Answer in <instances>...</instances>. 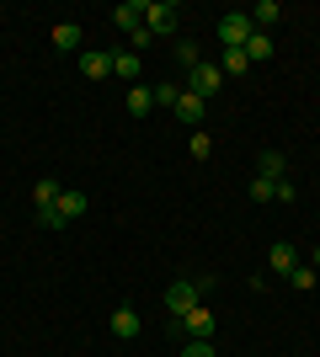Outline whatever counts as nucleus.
<instances>
[{
  "label": "nucleus",
  "instance_id": "nucleus-4",
  "mask_svg": "<svg viewBox=\"0 0 320 357\" xmlns=\"http://www.w3.org/2000/svg\"><path fill=\"white\" fill-rule=\"evenodd\" d=\"M219 86H224L219 64H198V70H187V91H192V96H203V102H208V96H213Z\"/></svg>",
  "mask_w": 320,
  "mask_h": 357
},
{
  "label": "nucleus",
  "instance_id": "nucleus-3",
  "mask_svg": "<svg viewBox=\"0 0 320 357\" xmlns=\"http://www.w3.org/2000/svg\"><path fill=\"white\" fill-rule=\"evenodd\" d=\"M192 304H203L198 283H192V278H176V283L166 288V314H187Z\"/></svg>",
  "mask_w": 320,
  "mask_h": 357
},
{
  "label": "nucleus",
  "instance_id": "nucleus-29",
  "mask_svg": "<svg viewBox=\"0 0 320 357\" xmlns=\"http://www.w3.org/2000/svg\"><path fill=\"white\" fill-rule=\"evenodd\" d=\"M315 272H320V245H315Z\"/></svg>",
  "mask_w": 320,
  "mask_h": 357
},
{
  "label": "nucleus",
  "instance_id": "nucleus-27",
  "mask_svg": "<svg viewBox=\"0 0 320 357\" xmlns=\"http://www.w3.org/2000/svg\"><path fill=\"white\" fill-rule=\"evenodd\" d=\"M38 224H43V229H64V219H59V208H38Z\"/></svg>",
  "mask_w": 320,
  "mask_h": 357
},
{
  "label": "nucleus",
  "instance_id": "nucleus-17",
  "mask_svg": "<svg viewBox=\"0 0 320 357\" xmlns=\"http://www.w3.org/2000/svg\"><path fill=\"white\" fill-rule=\"evenodd\" d=\"M59 192H64L59 181H54V176H43L38 187H32V203H38V208H54V203H59Z\"/></svg>",
  "mask_w": 320,
  "mask_h": 357
},
{
  "label": "nucleus",
  "instance_id": "nucleus-1",
  "mask_svg": "<svg viewBox=\"0 0 320 357\" xmlns=\"http://www.w3.org/2000/svg\"><path fill=\"white\" fill-rule=\"evenodd\" d=\"M144 27L155 38H171V32L182 27V6L176 0H144Z\"/></svg>",
  "mask_w": 320,
  "mask_h": 357
},
{
  "label": "nucleus",
  "instance_id": "nucleus-26",
  "mask_svg": "<svg viewBox=\"0 0 320 357\" xmlns=\"http://www.w3.org/2000/svg\"><path fill=\"white\" fill-rule=\"evenodd\" d=\"M182 357H219V352H213V342H187Z\"/></svg>",
  "mask_w": 320,
  "mask_h": 357
},
{
  "label": "nucleus",
  "instance_id": "nucleus-25",
  "mask_svg": "<svg viewBox=\"0 0 320 357\" xmlns=\"http://www.w3.org/2000/svg\"><path fill=\"white\" fill-rule=\"evenodd\" d=\"M294 197H299V187H294V181L283 176V181H277V187H273V203H294Z\"/></svg>",
  "mask_w": 320,
  "mask_h": 357
},
{
  "label": "nucleus",
  "instance_id": "nucleus-16",
  "mask_svg": "<svg viewBox=\"0 0 320 357\" xmlns=\"http://www.w3.org/2000/svg\"><path fill=\"white\" fill-rule=\"evenodd\" d=\"M245 70H251L245 48H224V54H219V75H224V80H229V75H245Z\"/></svg>",
  "mask_w": 320,
  "mask_h": 357
},
{
  "label": "nucleus",
  "instance_id": "nucleus-15",
  "mask_svg": "<svg viewBox=\"0 0 320 357\" xmlns=\"http://www.w3.org/2000/svg\"><path fill=\"white\" fill-rule=\"evenodd\" d=\"M112 75H123L128 86H139V75H144V64H139V54H112Z\"/></svg>",
  "mask_w": 320,
  "mask_h": 357
},
{
  "label": "nucleus",
  "instance_id": "nucleus-6",
  "mask_svg": "<svg viewBox=\"0 0 320 357\" xmlns=\"http://www.w3.org/2000/svg\"><path fill=\"white\" fill-rule=\"evenodd\" d=\"M203 107H208V102H203V96H192V91L182 86V96H176V107H171V112H176V118H182L187 128L198 134V128H203Z\"/></svg>",
  "mask_w": 320,
  "mask_h": 357
},
{
  "label": "nucleus",
  "instance_id": "nucleus-24",
  "mask_svg": "<svg viewBox=\"0 0 320 357\" xmlns=\"http://www.w3.org/2000/svg\"><path fill=\"white\" fill-rule=\"evenodd\" d=\"M273 187H277V181L257 176V181H251V197H257V203H273Z\"/></svg>",
  "mask_w": 320,
  "mask_h": 357
},
{
  "label": "nucleus",
  "instance_id": "nucleus-14",
  "mask_svg": "<svg viewBox=\"0 0 320 357\" xmlns=\"http://www.w3.org/2000/svg\"><path fill=\"white\" fill-rule=\"evenodd\" d=\"M123 102H128V112H134V118H150L155 91H150V86H128V96H123Z\"/></svg>",
  "mask_w": 320,
  "mask_h": 357
},
{
  "label": "nucleus",
  "instance_id": "nucleus-23",
  "mask_svg": "<svg viewBox=\"0 0 320 357\" xmlns=\"http://www.w3.org/2000/svg\"><path fill=\"white\" fill-rule=\"evenodd\" d=\"M176 59H182L187 70H198V64H203V59H198V43H187V38L176 43Z\"/></svg>",
  "mask_w": 320,
  "mask_h": 357
},
{
  "label": "nucleus",
  "instance_id": "nucleus-2",
  "mask_svg": "<svg viewBox=\"0 0 320 357\" xmlns=\"http://www.w3.org/2000/svg\"><path fill=\"white\" fill-rule=\"evenodd\" d=\"M251 32H257V27H251V11H224V16H219V43H224V48H245V43H251Z\"/></svg>",
  "mask_w": 320,
  "mask_h": 357
},
{
  "label": "nucleus",
  "instance_id": "nucleus-10",
  "mask_svg": "<svg viewBox=\"0 0 320 357\" xmlns=\"http://www.w3.org/2000/svg\"><path fill=\"white\" fill-rule=\"evenodd\" d=\"M80 75H86V80H107V75H112V54H102V48L80 54Z\"/></svg>",
  "mask_w": 320,
  "mask_h": 357
},
{
  "label": "nucleus",
  "instance_id": "nucleus-7",
  "mask_svg": "<svg viewBox=\"0 0 320 357\" xmlns=\"http://www.w3.org/2000/svg\"><path fill=\"white\" fill-rule=\"evenodd\" d=\"M107 326H112V336H118V342H134L139 331H144V320H139V314L128 310V304H118V310H112V320H107Z\"/></svg>",
  "mask_w": 320,
  "mask_h": 357
},
{
  "label": "nucleus",
  "instance_id": "nucleus-18",
  "mask_svg": "<svg viewBox=\"0 0 320 357\" xmlns=\"http://www.w3.org/2000/svg\"><path fill=\"white\" fill-rule=\"evenodd\" d=\"M245 59L257 64V59H273V38L267 32H251V43H245Z\"/></svg>",
  "mask_w": 320,
  "mask_h": 357
},
{
  "label": "nucleus",
  "instance_id": "nucleus-11",
  "mask_svg": "<svg viewBox=\"0 0 320 357\" xmlns=\"http://www.w3.org/2000/svg\"><path fill=\"white\" fill-rule=\"evenodd\" d=\"M257 176H267V181H283V176H289V160H283V149H261Z\"/></svg>",
  "mask_w": 320,
  "mask_h": 357
},
{
  "label": "nucleus",
  "instance_id": "nucleus-8",
  "mask_svg": "<svg viewBox=\"0 0 320 357\" xmlns=\"http://www.w3.org/2000/svg\"><path fill=\"white\" fill-rule=\"evenodd\" d=\"M112 27L139 32V27H144V0H123V6H112Z\"/></svg>",
  "mask_w": 320,
  "mask_h": 357
},
{
  "label": "nucleus",
  "instance_id": "nucleus-9",
  "mask_svg": "<svg viewBox=\"0 0 320 357\" xmlns=\"http://www.w3.org/2000/svg\"><path fill=\"white\" fill-rule=\"evenodd\" d=\"M54 208H59V219H64V224H75L80 213L91 208V203H86V192H75V187H64V192H59V203H54Z\"/></svg>",
  "mask_w": 320,
  "mask_h": 357
},
{
  "label": "nucleus",
  "instance_id": "nucleus-5",
  "mask_svg": "<svg viewBox=\"0 0 320 357\" xmlns=\"http://www.w3.org/2000/svg\"><path fill=\"white\" fill-rule=\"evenodd\" d=\"M182 331H187V342H213V314L203 310V304H192V310L182 314Z\"/></svg>",
  "mask_w": 320,
  "mask_h": 357
},
{
  "label": "nucleus",
  "instance_id": "nucleus-19",
  "mask_svg": "<svg viewBox=\"0 0 320 357\" xmlns=\"http://www.w3.org/2000/svg\"><path fill=\"white\" fill-rule=\"evenodd\" d=\"M289 283H294V288H299V294H310V288H315V283H320V272H315V267H305V261H299V267H294V272H289Z\"/></svg>",
  "mask_w": 320,
  "mask_h": 357
},
{
  "label": "nucleus",
  "instance_id": "nucleus-13",
  "mask_svg": "<svg viewBox=\"0 0 320 357\" xmlns=\"http://www.w3.org/2000/svg\"><path fill=\"white\" fill-rule=\"evenodd\" d=\"M267 261H273V272H283V278H289V272L299 267V251H294L289 240H277L273 251H267Z\"/></svg>",
  "mask_w": 320,
  "mask_h": 357
},
{
  "label": "nucleus",
  "instance_id": "nucleus-28",
  "mask_svg": "<svg viewBox=\"0 0 320 357\" xmlns=\"http://www.w3.org/2000/svg\"><path fill=\"white\" fill-rule=\"evenodd\" d=\"M128 38H134V54H144V48L155 43V32H150V27H139V32H128Z\"/></svg>",
  "mask_w": 320,
  "mask_h": 357
},
{
  "label": "nucleus",
  "instance_id": "nucleus-20",
  "mask_svg": "<svg viewBox=\"0 0 320 357\" xmlns=\"http://www.w3.org/2000/svg\"><path fill=\"white\" fill-rule=\"evenodd\" d=\"M187 155H192V160H208V155H213V144H208V134H203V128L187 139Z\"/></svg>",
  "mask_w": 320,
  "mask_h": 357
},
{
  "label": "nucleus",
  "instance_id": "nucleus-21",
  "mask_svg": "<svg viewBox=\"0 0 320 357\" xmlns=\"http://www.w3.org/2000/svg\"><path fill=\"white\" fill-rule=\"evenodd\" d=\"M54 48H80V27H70V22L54 27Z\"/></svg>",
  "mask_w": 320,
  "mask_h": 357
},
{
  "label": "nucleus",
  "instance_id": "nucleus-12",
  "mask_svg": "<svg viewBox=\"0 0 320 357\" xmlns=\"http://www.w3.org/2000/svg\"><path fill=\"white\" fill-rule=\"evenodd\" d=\"M277 22H283V6H277V0H257V11H251V27L267 32V27H277Z\"/></svg>",
  "mask_w": 320,
  "mask_h": 357
},
{
  "label": "nucleus",
  "instance_id": "nucleus-22",
  "mask_svg": "<svg viewBox=\"0 0 320 357\" xmlns=\"http://www.w3.org/2000/svg\"><path fill=\"white\" fill-rule=\"evenodd\" d=\"M150 91H155L160 107H176V96H182V86H171V80H160V86H150Z\"/></svg>",
  "mask_w": 320,
  "mask_h": 357
}]
</instances>
